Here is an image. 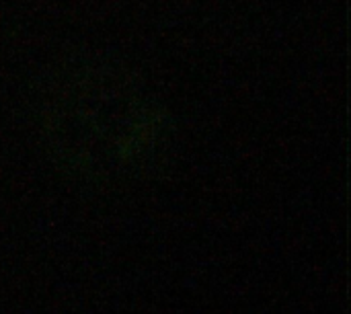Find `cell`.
<instances>
[{"label":"cell","instance_id":"1","mask_svg":"<svg viewBox=\"0 0 351 314\" xmlns=\"http://www.w3.org/2000/svg\"><path fill=\"white\" fill-rule=\"evenodd\" d=\"M43 123L53 150L74 171L109 177L144 167L160 144L165 115L123 74L84 68L51 88Z\"/></svg>","mask_w":351,"mask_h":314}]
</instances>
